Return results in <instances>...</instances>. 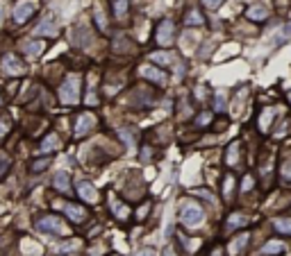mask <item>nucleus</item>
<instances>
[{
	"label": "nucleus",
	"instance_id": "nucleus-7",
	"mask_svg": "<svg viewBox=\"0 0 291 256\" xmlns=\"http://www.w3.org/2000/svg\"><path fill=\"white\" fill-rule=\"evenodd\" d=\"M2 70H5L7 75H11V77H16V75L25 73V64H23L18 57H14V54H7V57L2 59Z\"/></svg>",
	"mask_w": 291,
	"mask_h": 256
},
{
	"label": "nucleus",
	"instance_id": "nucleus-33",
	"mask_svg": "<svg viewBox=\"0 0 291 256\" xmlns=\"http://www.w3.org/2000/svg\"><path fill=\"white\" fill-rule=\"evenodd\" d=\"M196 123H198V125H207V123H210V113H200Z\"/></svg>",
	"mask_w": 291,
	"mask_h": 256
},
{
	"label": "nucleus",
	"instance_id": "nucleus-12",
	"mask_svg": "<svg viewBox=\"0 0 291 256\" xmlns=\"http://www.w3.org/2000/svg\"><path fill=\"white\" fill-rule=\"evenodd\" d=\"M53 186L57 188L60 193H69L71 191V179H69V172H64V170H60L57 175H55V179H53Z\"/></svg>",
	"mask_w": 291,
	"mask_h": 256
},
{
	"label": "nucleus",
	"instance_id": "nucleus-5",
	"mask_svg": "<svg viewBox=\"0 0 291 256\" xmlns=\"http://www.w3.org/2000/svg\"><path fill=\"white\" fill-rule=\"evenodd\" d=\"M173 34H175V27H173L171 21H162L157 25V32H155V41L159 46H171L173 43Z\"/></svg>",
	"mask_w": 291,
	"mask_h": 256
},
{
	"label": "nucleus",
	"instance_id": "nucleus-19",
	"mask_svg": "<svg viewBox=\"0 0 291 256\" xmlns=\"http://www.w3.org/2000/svg\"><path fill=\"white\" fill-rule=\"evenodd\" d=\"M37 34H48V37H55V34H57V27H55L50 21H43L41 25L37 27Z\"/></svg>",
	"mask_w": 291,
	"mask_h": 256
},
{
	"label": "nucleus",
	"instance_id": "nucleus-13",
	"mask_svg": "<svg viewBox=\"0 0 291 256\" xmlns=\"http://www.w3.org/2000/svg\"><path fill=\"white\" fill-rule=\"evenodd\" d=\"M57 148H60V136H57V134H46V139L39 145L41 152H55Z\"/></svg>",
	"mask_w": 291,
	"mask_h": 256
},
{
	"label": "nucleus",
	"instance_id": "nucleus-31",
	"mask_svg": "<svg viewBox=\"0 0 291 256\" xmlns=\"http://www.w3.org/2000/svg\"><path fill=\"white\" fill-rule=\"evenodd\" d=\"M250 186H253V177L246 175V177H243V184H241V191H243V193L250 191Z\"/></svg>",
	"mask_w": 291,
	"mask_h": 256
},
{
	"label": "nucleus",
	"instance_id": "nucleus-26",
	"mask_svg": "<svg viewBox=\"0 0 291 256\" xmlns=\"http://www.w3.org/2000/svg\"><path fill=\"white\" fill-rule=\"evenodd\" d=\"M9 129H11V120L5 116H0V139H5L7 134H9Z\"/></svg>",
	"mask_w": 291,
	"mask_h": 256
},
{
	"label": "nucleus",
	"instance_id": "nucleus-10",
	"mask_svg": "<svg viewBox=\"0 0 291 256\" xmlns=\"http://www.w3.org/2000/svg\"><path fill=\"white\" fill-rule=\"evenodd\" d=\"M64 211H66V215H69L73 222H84L86 220V208L84 206H80V204H73V202H69V204H64Z\"/></svg>",
	"mask_w": 291,
	"mask_h": 256
},
{
	"label": "nucleus",
	"instance_id": "nucleus-17",
	"mask_svg": "<svg viewBox=\"0 0 291 256\" xmlns=\"http://www.w3.org/2000/svg\"><path fill=\"white\" fill-rule=\"evenodd\" d=\"M266 16H269V11H266L264 9V7H250V9H248V18H250V21H264V18Z\"/></svg>",
	"mask_w": 291,
	"mask_h": 256
},
{
	"label": "nucleus",
	"instance_id": "nucleus-21",
	"mask_svg": "<svg viewBox=\"0 0 291 256\" xmlns=\"http://www.w3.org/2000/svg\"><path fill=\"white\" fill-rule=\"evenodd\" d=\"M150 59L155 61V64H159V66H168L173 57H171V52H155Z\"/></svg>",
	"mask_w": 291,
	"mask_h": 256
},
{
	"label": "nucleus",
	"instance_id": "nucleus-38",
	"mask_svg": "<svg viewBox=\"0 0 291 256\" xmlns=\"http://www.w3.org/2000/svg\"><path fill=\"white\" fill-rule=\"evenodd\" d=\"M0 104H2V98H0Z\"/></svg>",
	"mask_w": 291,
	"mask_h": 256
},
{
	"label": "nucleus",
	"instance_id": "nucleus-6",
	"mask_svg": "<svg viewBox=\"0 0 291 256\" xmlns=\"http://www.w3.org/2000/svg\"><path fill=\"white\" fill-rule=\"evenodd\" d=\"M93 127H96V116H93V113H80L75 120V136L82 139V136H86Z\"/></svg>",
	"mask_w": 291,
	"mask_h": 256
},
{
	"label": "nucleus",
	"instance_id": "nucleus-15",
	"mask_svg": "<svg viewBox=\"0 0 291 256\" xmlns=\"http://www.w3.org/2000/svg\"><path fill=\"white\" fill-rule=\"evenodd\" d=\"M112 213L116 215L119 220H125L130 215V206H128V204H123V202H116V200H114V202H112Z\"/></svg>",
	"mask_w": 291,
	"mask_h": 256
},
{
	"label": "nucleus",
	"instance_id": "nucleus-27",
	"mask_svg": "<svg viewBox=\"0 0 291 256\" xmlns=\"http://www.w3.org/2000/svg\"><path fill=\"white\" fill-rule=\"evenodd\" d=\"M214 109H216V111H225V98H223V96H214Z\"/></svg>",
	"mask_w": 291,
	"mask_h": 256
},
{
	"label": "nucleus",
	"instance_id": "nucleus-2",
	"mask_svg": "<svg viewBox=\"0 0 291 256\" xmlns=\"http://www.w3.org/2000/svg\"><path fill=\"white\" fill-rule=\"evenodd\" d=\"M60 100L64 104H75L80 100V77L77 75H69L64 80V84L60 89Z\"/></svg>",
	"mask_w": 291,
	"mask_h": 256
},
{
	"label": "nucleus",
	"instance_id": "nucleus-28",
	"mask_svg": "<svg viewBox=\"0 0 291 256\" xmlns=\"http://www.w3.org/2000/svg\"><path fill=\"white\" fill-rule=\"evenodd\" d=\"M5 170H9V159L5 154H0V175H5Z\"/></svg>",
	"mask_w": 291,
	"mask_h": 256
},
{
	"label": "nucleus",
	"instance_id": "nucleus-36",
	"mask_svg": "<svg viewBox=\"0 0 291 256\" xmlns=\"http://www.w3.org/2000/svg\"><path fill=\"white\" fill-rule=\"evenodd\" d=\"M212 256H223V254H221V250H214L212 252Z\"/></svg>",
	"mask_w": 291,
	"mask_h": 256
},
{
	"label": "nucleus",
	"instance_id": "nucleus-34",
	"mask_svg": "<svg viewBox=\"0 0 291 256\" xmlns=\"http://www.w3.org/2000/svg\"><path fill=\"white\" fill-rule=\"evenodd\" d=\"M137 256H155V250H150V247H148V250H141Z\"/></svg>",
	"mask_w": 291,
	"mask_h": 256
},
{
	"label": "nucleus",
	"instance_id": "nucleus-3",
	"mask_svg": "<svg viewBox=\"0 0 291 256\" xmlns=\"http://www.w3.org/2000/svg\"><path fill=\"white\" fill-rule=\"evenodd\" d=\"M203 218H205V215H203V208L196 202H187L180 208V222H182L184 227H189V229L198 227V224L203 222Z\"/></svg>",
	"mask_w": 291,
	"mask_h": 256
},
{
	"label": "nucleus",
	"instance_id": "nucleus-29",
	"mask_svg": "<svg viewBox=\"0 0 291 256\" xmlns=\"http://www.w3.org/2000/svg\"><path fill=\"white\" fill-rule=\"evenodd\" d=\"M243 222H246V218H243V215H232V218H230L232 227H243Z\"/></svg>",
	"mask_w": 291,
	"mask_h": 256
},
{
	"label": "nucleus",
	"instance_id": "nucleus-20",
	"mask_svg": "<svg viewBox=\"0 0 291 256\" xmlns=\"http://www.w3.org/2000/svg\"><path fill=\"white\" fill-rule=\"evenodd\" d=\"M43 46H46V43H41V41H30L23 46V50H25L27 54H39L43 50Z\"/></svg>",
	"mask_w": 291,
	"mask_h": 256
},
{
	"label": "nucleus",
	"instance_id": "nucleus-4",
	"mask_svg": "<svg viewBox=\"0 0 291 256\" xmlns=\"http://www.w3.org/2000/svg\"><path fill=\"white\" fill-rule=\"evenodd\" d=\"M34 9H37V0H18L14 7V21L25 23L34 14Z\"/></svg>",
	"mask_w": 291,
	"mask_h": 256
},
{
	"label": "nucleus",
	"instance_id": "nucleus-11",
	"mask_svg": "<svg viewBox=\"0 0 291 256\" xmlns=\"http://www.w3.org/2000/svg\"><path fill=\"white\" fill-rule=\"evenodd\" d=\"M182 23H184V25H189V27H194V25H205V16H203L198 9H194V7H191V9L184 14Z\"/></svg>",
	"mask_w": 291,
	"mask_h": 256
},
{
	"label": "nucleus",
	"instance_id": "nucleus-25",
	"mask_svg": "<svg viewBox=\"0 0 291 256\" xmlns=\"http://www.w3.org/2000/svg\"><path fill=\"white\" fill-rule=\"evenodd\" d=\"M48 165H50V159L46 156V159H37V161H34V163L30 165V170H32V172H43Z\"/></svg>",
	"mask_w": 291,
	"mask_h": 256
},
{
	"label": "nucleus",
	"instance_id": "nucleus-35",
	"mask_svg": "<svg viewBox=\"0 0 291 256\" xmlns=\"http://www.w3.org/2000/svg\"><path fill=\"white\" fill-rule=\"evenodd\" d=\"M287 37H291V25H289V27H287V30H285V37H282V39H280V41H285V39H287Z\"/></svg>",
	"mask_w": 291,
	"mask_h": 256
},
{
	"label": "nucleus",
	"instance_id": "nucleus-16",
	"mask_svg": "<svg viewBox=\"0 0 291 256\" xmlns=\"http://www.w3.org/2000/svg\"><path fill=\"white\" fill-rule=\"evenodd\" d=\"M282 250H285V245H282L280 240H271V243H266V245L262 247V254H266V256H275V254H280Z\"/></svg>",
	"mask_w": 291,
	"mask_h": 256
},
{
	"label": "nucleus",
	"instance_id": "nucleus-24",
	"mask_svg": "<svg viewBox=\"0 0 291 256\" xmlns=\"http://www.w3.org/2000/svg\"><path fill=\"white\" fill-rule=\"evenodd\" d=\"M239 159V143H232L230 150H227V165H234V161Z\"/></svg>",
	"mask_w": 291,
	"mask_h": 256
},
{
	"label": "nucleus",
	"instance_id": "nucleus-37",
	"mask_svg": "<svg viewBox=\"0 0 291 256\" xmlns=\"http://www.w3.org/2000/svg\"><path fill=\"white\" fill-rule=\"evenodd\" d=\"M164 256H175V254H173V252H171V250H166V254H164Z\"/></svg>",
	"mask_w": 291,
	"mask_h": 256
},
{
	"label": "nucleus",
	"instance_id": "nucleus-18",
	"mask_svg": "<svg viewBox=\"0 0 291 256\" xmlns=\"http://www.w3.org/2000/svg\"><path fill=\"white\" fill-rule=\"evenodd\" d=\"M128 14V0H114V16L123 18Z\"/></svg>",
	"mask_w": 291,
	"mask_h": 256
},
{
	"label": "nucleus",
	"instance_id": "nucleus-32",
	"mask_svg": "<svg viewBox=\"0 0 291 256\" xmlns=\"http://www.w3.org/2000/svg\"><path fill=\"white\" fill-rule=\"evenodd\" d=\"M96 21H98V27L100 30H105V16H103V11L96 9Z\"/></svg>",
	"mask_w": 291,
	"mask_h": 256
},
{
	"label": "nucleus",
	"instance_id": "nucleus-1",
	"mask_svg": "<svg viewBox=\"0 0 291 256\" xmlns=\"http://www.w3.org/2000/svg\"><path fill=\"white\" fill-rule=\"evenodd\" d=\"M34 227H37L41 234H53V236H64L66 234V224L62 218H57V215H39L37 222H34Z\"/></svg>",
	"mask_w": 291,
	"mask_h": 256
},
{
	"label": "nucleus",
	"instance_id": "nucleus-22",
	"mask_svg": "<svg viewBox=\"0 0 291 256\" xmlns=\"http://www.w3.org/2000/svg\"><path fill=\"white\" fill-rule=\"evenodd\" d=\"M77 247H80V243H77V240H66L64 245L57 247V252H60V254H69V252H75Z\"/></svg>",
	"mask_w": 291,
	"mask_h": 256
},
{
	"label": "nucleus",
	"instance_id": "nucleus-8",
	"mask_svg": "<svg viewBox=\"0 0 291 256\" xmlns=\"http://www.w3.org/2000/svg\"><path fill=\"white\" fill-rule=\"evenodd\" d=\"M77 195H80L84 202L96 204L98 202V191L91 182H77Z\"/></svg>",
	"mask_w": 291,
	"mask_h": 256
},
{
	"label": "nucleus",
	"instance_id": "nucleus-23",
	"mask_svg": "<svg viewBox=\"0 0 291 256\" xmlns=\"http://www.w3.org/2000/svg\"><path fill=\"white\" fill-rule=\"evenodd\" d=\"M273 227L278 231H282V234H291V220L280 218V220H275V222H273Z\"/></svg>",
	"mask_w": 291,
	"mask_h": 256
},
{
	"label": "nucleus",
	"instance_id": "nucleus-14",
	"mask_svg": "<svg viewBox=\"0 0 291 256\" xmlns=\"http://www.w3.org/2000/svg\"><path fill=\"white\" fill-rule=\"evenodd\" d=\"M246 243H248V234H239L237 238L230 243V254H241Z\"/></svg>",
	"mask_w": 291,
	"mask_h": 256
},
{
	"label": "nucleus",
	"instance_id": "nucleus-30",
	"mask_svg": "<svg viewBox=\"0 0 291 256\" xmlns=\"http://www.w3.org/2000/svg\"><path fill=\"white\" fill-rule=\"evenodd\" d=\"M223 0H203V5L207 7V9H216V7H221Z\"/></svg>",
	"mask_w": 291,
	"mask_h": 256
},
{
	"label": "nucleus",
	"instance_id": "nucleus-9",
	"mask_svg": "<svg viewBox=\"0 0 291 256\" xmlns=\"http://www.w3.org/2000/svg\"><path fill=\"white\" fill-rule=\"evenodd\" d=\"M141 75H144L146 80H150L152 84H157V86L166 84V73H162V70L155 68V66H144V68H141Z\"/></svg>",
	"mask_w": 291,
	"mask_h": 256
}]
</instances>
